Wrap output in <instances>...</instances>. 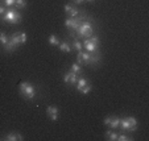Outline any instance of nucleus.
I'll use <instances>...</instances> for the list:
<instances>
[{
	"label": "nucleus",
	"instance_id": "obj_8",
	"mask_svg": "<svg viewBox=\"0 0 149 141\" xmlns=\"http://www.w3.org/2000/svg\"><path fill=\"white\" fill-rule=\"evenodd\" d=\"M119 122H120V119L116 117V116H108V117L104 119V124L108 125V127L112 128V129L119 127Z\"/></svg>",
	"mask_w": 149,
	"mask_h": 141
},
{
	"label": "nucleus",
	"instance_id": "obj_13",
	"mask_svg": "<svg viewBox=\"0 0 149 141\" xmlns=\"http://www.w3.org/2000/svg\"><path fill=\"white\" fill-rule=\"evenodd\" d=\"M65 12L71 17H75L77 15H78V9H77L74 6H71V4H66L65 6Z\"/></svg>",
	"mask_w": 149,
	"mask_h": 141
},
{
	"label": "nucleus",
	"instance_id": "obj_2",
	"mask_svg": "<svg viewBox=\"0 0 149 141\" xmlns=\"http://www.w3.org/2000/svg\"><path fill=\"white\" fill-rule=\"evenodd\" d=\"M3 20L7 21V23L17 24V23H20V20H21V15H20L16 9H7L6 13L3 15Z\"/></svg>",
	"mask_w": 149,
	"mask_h": 141
},
{
	"label": "nucleus",
	"instance_id": "obj_25",
	"mask_svg": "<svg viewBox=\"0 0 149 141\" xmlns=\"http://www.w3.org/2000/svg\"><path fill=\"white\" fill-rule=\"evenodd\" d=\"M3 1H4V4H6V6H8V7L15 6V0H3Z\"/></svg>",
	"mask_w": 149,
	"mask_h": 141
},
{
	"label": "nucleus",
	"instance_id": "obj_27",
	"mask_svg": "<svg viewBox=\"0 0 149 141\" xmlns=\"http://www.w3.org/2000/svg\"><path fill=\"white\" fill-rule=\"evenodd\" d=\"M73 3H75V4H81V3H83L84 0H71Z\"/></svg>",
	"mask_w": 149,
	"mask_h": 141
},
{
	"label": "nucleus",
	"instance_id": "obj_7",
	"mask_svg": "<svg viewBox=\"0 0 149 141\" xmlns=\"http://www.w3.org/2000/svg\"><path fill=\"white\" fill-rule=\"evenodd\" d=\"M77 63L79 65H88L90 63V53H86V51H78V56H77Z\"/></svg>",
	"mask_w": 149,
	"mask_h": 141
},
{
	"label": "nucleus",
	"instance_id": "obj_18",
	"mask_svg": "<svg viewBox=\"0 0 149 141\" xmlns=\"http://www.w3.org/2000/svg\"><path fill=\"white\" fill-rule=\"evenodd\" d=\"M71 71H73L74 74H77V75H79V74H82L83 69H82V66L79 65V63H73V65H71Z\"/></svg>",
	"mask_w": 149,
	"mask_h": 141
},
{
	"label": "nucleus",
	"instance_id": "obj_21",
	"mask_svg": "<svg viewBox=\"0 0 149 141\" xmlns=\"http://www.w3.org/2000/svg\"><path fill=\"white\" fill-rule=\"evenodd\" d=\"M15 7L17 9H23L26 7V0H15Z\"/></svg>",
	"mask_w": 149,
	"mask_h": 141
},
{
	"label": "nucleus",
	"instance_id": "obj_6",
	"mask_svg": "<svg viewBox=\"0 0 149 141\" xmlns=\"http://www.w3.org/2000/svg\"><path fill=\"white\" fill-rule=\"evenodd\" d=\"M11 41L16 46L24 45V44L26 42V34L24 33V32H23V33H15V34H12V36H11Z\"/></svg>",
	"mask_w": 149,
	"mask_h": 141
},
{
	"label": "nucleus",
	"instance_id": "obj_9",
	"mask_svg": "<svg viewBox=\"0 0 149 141\" xmlns=\"http://www.w3.org/2000/svg\"><path fill=\"white\" fill-rule=\"evenodd\" d=\"M46 115L49 116V119H50V120L56 122L57 119H58L59 111H58V108H57L56 106H50V107H48V110H46Z\"/></svg>",
	"mask_w": 149,
	"mask_h": 141
},
{
	"label": "nucleus",
	"instance_id": "obj_3",
	"mask_svg": "<svg viewBox=\"0 0 149 141\" xmlns=\"http://www.w3.org/2000/svg\"><path fill=\"white\" fill-rule=\"evenodd\" d=\"M93 26L90 23H83L79 24V26L77 28V33L79 37H84V38H88V37L93 36Z\"/></svg>",
	"mask_w": 149,
	"mask_h": 141
},
{
	"label": "nucleus",
	"instance_id": "obj_4",
	"mask_svg": "<svg viewBox=\"0 0 149 141\" xmlns=\"http://www.w3.org/2000/svg\"><path fill=\"white\" fill-rule=\"evenodd\" d=\"M99 45V38L98 37H88V38H84V42H83V48L86 49V51L88 53H93V51H96Z\"/></svg>",
	"mask_w": 149,
	"mask_h": 141
},
{
	"label": "nucleus",
	"instance_id": "obj_11",
	"mask_svg": "<svg viewBox=\"0 0 149 141\" xmlns=\"http://www.w3.org/2000/svg\"><path fill=\"white\" fill-rule=\"evenodd\" d=\"M63 81H65L68 85H75L77 81H78V76H77V74H74L73 71H70V73L65 74V76H63Z\"/></svg>",
	"mask_w": 149,
	"mask_h": 141
},
{
	"label": "nucleus",
	"instance_id": "obj_28",
	"mask_svg": "<svg viewBox=\"0 0 149 141\" xmlns=\"http://www.w3.org/2000/svg\"><path fill=\"white\" fill-rule=\"evenodd\" d=\"M86 1H94V0H86Z\"/></svg>",
	"mask_w": 149,
	"mask_h": 141
},
{
	"label": "nucleus",
	"instance_id": "obj_23",
	"mask_svg": "<svg viewBox=\"0 0 149 141\" xmlns=\"http://www.w3.org/2000/svg\"><path fill=\"white\" fill-rule=\"evenodd\" d=\"M73 46H74V49H77V51H82V50H83V44H82L81 41H78V40H74Z\"/></svg>",
	"mask_w": 149,
	"mask_h": 141
},
{
	"label": "nucleus",
	"instance_id": "obj_12",
	"mask_svg": "<svg viewBox=\"0 0 149 141\" xmlns=\"http://www.w3.org/2000/svg\"><path fill=\"white\" fill-rule=\"evenodd\" d=\"M6 140L7 141H23L24 137H23V135L19 132H12L6 136Z\"/></svg>",
	"mask_w": 149,
	"mask_h": 141
},
{
	"label": "nucleus",
	"instance_id": "obj_19",
	"mask_svg": "<svg viewBox=\"0 0 149 141\" xmlns=\"http://www.w3.org/2000/svg\"><path fill=\"white\" fill-rule=\"evenodd\" d=\"M106 138L110 141H116L118 140V133L112 132V131H107V132H106Z\"/></svg>",
	"mask_w": 149,
	"mask_h": 141
},
{
	"label": "nucleus",
	"instance_id": "obj_15",
	"mask_svg": "<svg viewBox=\"0 0 149 141\" xmlns=\"http://www.w3.org/2000/svg\"><path fill=\"white\" fill-rule=\"evenodd\" d=\"M3 49L6 51H13V50H16V49H17V46L15 45L13 42H12V41H11V37H9V41L6 44V45H3Z\"/></svg>",
	"mask_w": 149,
	"mask_h": 141
},
{
	"label": "nucleus",
	"instance_id": "obj_16",
	"mask_svg": "<svg viewBox=\"0 0 149 141\" xmlns=\"http://www.w3.org/2000/svg\"><path fill=\"white\" fill-rule=\"evenodd\" d=\"M99 59H100V56H99L98 51H93V53H90V63H98ZM88 63V65H90Z\"/></svg>",
	"mask_w": 149,
	"mask_h": 141
},
{
	"label": "nucleus",
	"instance_id": "obj_10",
	"mask_svg": "<svg viewBox=\"0 0 149 141\" xmlns=\"http://www.w3.org/2000/svg\"><path fill=\"white\" fill-rule=\"evenodd\" d=\"M79 20H77L75 17H74V19H66L65 20V25L68 26L69 29H70V31H77V28H78L79 26Z\"/></svg>",
	"mask_w": 149,
	"mask_h": 141
},
{
	"label": "nucleus",
	"instance_id": "obj_17",
	"mask_svg": "<svg viewBox=\"0 0 149 141\" xmlns=\"http://www.w3.org/2000/svg\"><path fill=\"white\" fill-rule=\"evenodd\" d=\"M59 50L61 51H65V53H70L71 51V46L69 45L68 42H59Z\"/></svg>",
	"mask_w": 149,
	"mask_h": 141
},
{
	"label": "nucleus",
	"instance_id": "obj_22",
	"mask_svg": "<svg viewBox=\"0 0 149 141\" xmlns=\"http://www.w3.org/2000/svg\"><path fill=\"white\" fill-rule=\"evenodd\" d=\"M8 41H9V37L7 36L4 32H0V44H1V45H6Z\"/></svg>",
	"mask_w": 149,
	"mask_h": 141
},
{
	"label": "nucleus",
	"instance_id": "obj_14",
	"mask_svg": "<svg viewBox=\"0 0 149 141\" xmlns=\"http://www.w3.org/2000/svg\"><path fill=\"white\" fill-rule=\"evenodd\" d=\"M127 120H128V131H136V128H137V120H136L133 116H130V117H127Z\"/></svg>",
	"mask_w": 149,
	"mask_h": 141
},
{
	"label": "nucleus",
	"instance_id": "obj_5",
	"mask_svg": "<svg viewBox=\"0 0 149 141\" xmlns=\"http://www.w3.org/2000/svg\"><path fill=\"white\" fill-rule=\"evenodd\" d=\"M77 88H78V91H81L82 94H88L91 91V88H93V86H91V83L88 82L87 79L79 78L78 81H77Z\"/></svg>",
	"mask_w": 149,
	"mask_h": 141
},
{
	"label": "nucleus",
	"instance_id": "obj_24",
	"mask_svg": "<svg viewBox=\"0 0 149 141\" xmlns=\"http://www.w3.org/2000/svg\"><path fill=\"white\" fill-rule=\"evenodd\" d=\"M128 140H131V137H128V136L124 135V133L118 135V141H128Z\"/></svg>",
	"mask_w": 149,
	"mask_h": 141
},
{
	"label": "nucleus",
	"instance_id": "obj_20",
	"mask_svg": "<svg viewBox=\"0 0 149 141\" xmlns=\"http://www.w3.org/2000/svg\"><path fill=\"white\" fill-rule=\"evenodd\" d=\"M59 38L57 36H54V34H52L50 37H49V44H50L52 46H57V45H59Z\"/></svg>",
	"mask_w": 149,
	"mask_h": 141
},
{
	"label": "nucleus",
	"instance_id": "obj_26",
	"mask_svg": "<svg viewBox=\"0 0 149 141\" xmlns=\"http://www.w3.org/2000/svg\"><path fill=\"white\" fill-rule=\"evenodd\" d=\"M6 11H7V9L4 8V7L1 6V4H0V16H3V15L6 13Z\"/></svg>",
	"mask_w": 149,
	"mask_h": 141
},
{
	"label": "nucleus",
	"instance_id": "obj_1",
	"mask_svg": "<svg viewBox=\"0 0 149 141\" xmlns=\"http://www.w3.org/2000/svg\"><path fill=\"white\" fill-rule=\"evenodd\" d=\"M20 94L25 99H33L36 96V87L29 82H21L20 83Z\"/></svg>",
	"mask_w": 149,
	"mask_h": 141
}]
</instances>
